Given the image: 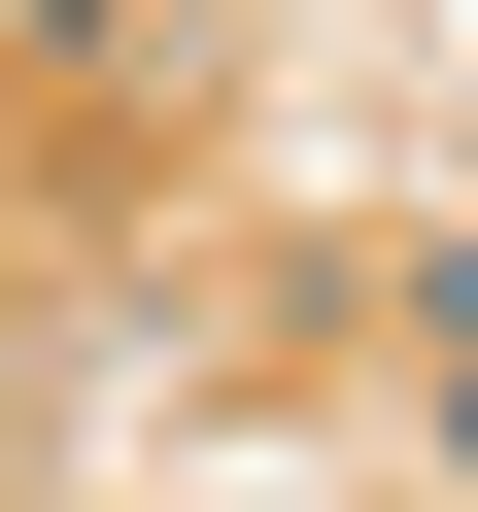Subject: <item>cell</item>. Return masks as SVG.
<instances>
[{"instance_id":"obj_1","label":"cell","mask_w":478,"mask_h":512,"mask_svg":"<svg viewBox=\"0 0 478 512\" xmlns=\"http://www.w3.org/2000/svg\"><path fill=\"white\" fill-rule=\"evenodd\" d=\"M444 444H478V274H444Z\"/></svg>"}]
</instances>
